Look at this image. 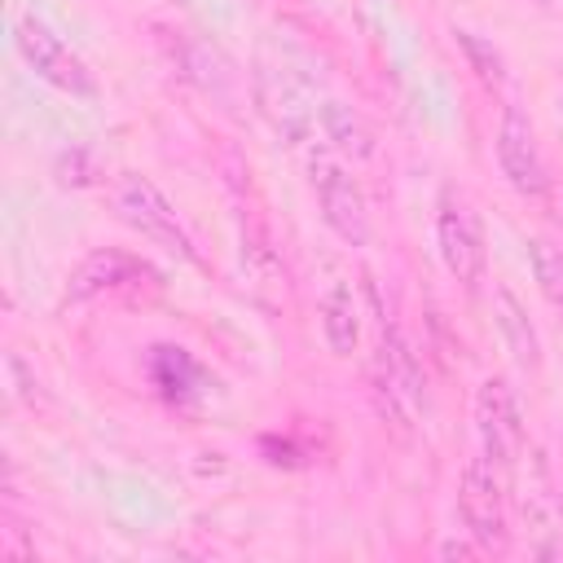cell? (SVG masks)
Instances as JSON below:
<instances>
[{
	"label": "cell",
	"instance_id": "cell-1",
	"mask_svg": "<svg viewBox=\"0 0 563 563\" xmlns=\"http://www.w3.org/2000/svg\"><path fill=\"white\" fill-rule=\"evenodd\" d=\"M114 211H119V220H123L128 229H136V233L150 238L154 246H163V251H172V255L198 264V251H194L189 229L180 224L176 207L163 198V189H158L154 180H145V176H136V172H123V176L114 180Z\"/></svg>",
	"mask_w": 563,
	"mask_h": 563
},
{
	"label": "cell",
	"instance_id": "cell-2",
	"mask_svg": "<svg viewBox=\"0 0 563 563\" xmlns=\"http://www.w3.org/2000/svg\"><path fill=\"white\" fill-rule=\"evenodd\" d=\"M13 44H18L22 62H26L44 84H53V88H62V92H70V97H92V92H97V79H92V70H88V62H84L44 18L22 13V18L13 22Z\"/></svg>",
	"mask_w": 563,
	"mask_h": 563
},
{
	"label": "cell",
	"instance_id": "cell-3",
	"mask_svg": "<svg viewBox=\"0 0 563 563\" xmlns=\"http://www.w3.org/2000/svg\"><path fill=\"white\" fill-rule=\"evenodd\" d=\"M308 185L317 194V207H321V220L352 246H361L369 238V211H365V194L361 185L347 176V167L325 154L321 145L308 150Z\"/></svg>",
	"mask_w": 563,
	"mask_h": 563
},
{
	"label": "cell",
	"instance_id": "cell-4",
	"mask_svg": "<svg viewBox=\"0 0 563 563\" xmlns=\"http://www.w3.org/2000/svg\"><path fill=\"white\" fill-rule=\"evenodd\" d=\"M457 515L471 532V541L479 550H506L510 541V528H506V488H501V475H497V462L488 457H471L462 466V479H457Z\"/></svg>",
	"mask_w": 563,
	"mask_h": 563
},
{
	"label": "cell",
	"instance_id": "cell-5",
	"mask_svg": "<svg viewBox=\"0 0 563 563\" xmlns=\"http://www.w3.org/2000/svg\"><path fill=\"white\" fill-rule=\"evenodd\" d=\"M374 391L383 413L396 427H409L418 405H422V374L418 361L405 343V334L396 325H387V317L378 321V343H374Z\"/></svg>",
	"mask_w": 563,
	"mask_h": 563
},
{
	"label": "cell",
	"instance_id": "cell-6",
	"mask_svg": "<svg viewBox=\"0 0 563 563\" xmlns=\"http://www.w3.org/2000/svg\"><path fill=\"white\" fill-rule=\"evenodd\" d=\"M435 242H440V260L444 268L462 282V286H479L484 282V229H479V216L475 207L457 194V189H444L440 194V216H435Z\"/></svg>",
	"mask_w": 563,
	"mask_h": 563
},
{
	"label": "cell",
	"instance_id": "cell-7",
	"mask_svg": "<svg viewBox=\"0 0 563 563\" xmlns=\"http://www.w3.org/2000/svg\"><path fill=\"white\" fill-rule=\"evenodd\" d=\"M475 431L484 444V457L497 466H515L523 457V413L519 396L506 378H484L475 391Z\"/></svg>",
	"mask_w": 563,
	"mask_h": 563
},
{
	"label": "cell",
	"instance_id": "cell-8",
	"mask_svg": "<svg viewBox=\"0 0 563 563\" xmlns=\"http://www.w3.org/2000/svg\"><path fill=\"white\" fill-rule=\"evenodd\" d=\"M497 163L501 176L523 194V198H545L550 194V167L541 158L537 132L519 106H506L501 128H497Z\"/></svg>",
	"mask_w": 563,
	"mask_h": 563
},
{
	"label": "cell",
	"instance_id": "cell-9",
	"mask_svg": "<svg viewBox=\"0 0 563 563\" xmlns=\"http://www.w3.org/2000/svg\"><path fill=\"white\" fill-rule=\"evenodd\" d=\"M141 286H158V273L145 260H136L128 251H92L70 273L66 295L70 299H97V295H132Z\"/></svg>",
	"mask_w": 563,
	"mask_h": 563
},
{
	"label": "cell",
	"instance_id": "cell-10",
	"mask_svg": "<svg viewBox=\"0 0 563 563\" xmlns=\"http://www.w3.org/2000/svg\"><path fill=\"white\" fill-rule=\"evenodd\" d=\"M519 510H523V528H528V545L532 554L541 559H563V506L554 497V484L545 475V462L532 457L528 466V484H523V497H519Z\"/></svg>",
	"mask_w": 563,
	"mask_h": 563
},
{
	"label": "cell",
	"instance_id": "cell-11",
	"mask_svg": "<svg viewBox=\"0 0 563 563\" xmlns=\"http://www.w3.org/2000/svg\"><path fill=\"white\" fill-rule=\"evenodd\" d=\"M150 378H154V387H158L167 400H176V405H189V400L202 391V369H198V361H194L185 347H154V356H150Z\"/></svg>",
	"mask_w": 563,
	"mask_h": 563
},
{
	"label": "cell",
	"instance_id": "cell-12",
	"mask_svg": "<svg viewBox=\"0 0 563 563\" xmlns=\"http://www.w3.org/2000/svg\"><path fill=\"white\" fill-rule=\"evenodd\" d=\"M321 132H325V141H330L339 154H347V158H369V154H374V132H369V123H365L352 106H343V101H325V106H321Z\"/></svg>",
	"mask_w": 563,
	"mask_h": 563
},
{
	"label": "cell",
	"instance_id": "cell-13",
	"mask_svg": "<svg viewBox=\"0 0 563 563\" xmlns=\"http://www.w3.org/2000/svg\"><path fill=\"white\" fill-rule=\"evenodd\" d=\"M321 330H325V343L334 356H352L356 347V334H361V321H356V299L343 282H334L321 299Z\"/></svg>",
	"mask_w": 563,
	"mask_h": 563
},
{
	"label": "cell",
	"instance_id": "cell-14",
	"mask_svg": "<svg viewBox=\"0 0 563 563\" xmlns=\"http://www.w3.org/2000/svg\"><path fill=\"white\" fill-rule=\"evenodd\" d=\"M497 325L506 334V352L519 361V365H537L541 361V343H537V330L528 321V312L519 308V299L510 290H497Z\"/></svg>",
	"mask_w": 563,
	"mask_h": 563
},
{
	"label": "cell",
	"instance_id": "cell-15",
	"mask_svg": "<svg viewBox=\"0 0 563 563\" xmlns=\"http://www.w3.org/2000/svg\"><path fill=\"white\" fill-rule=\"evenodd\" d=\"M528 260H532V277H537V290L545 295V303L559 312L563 321V251L550 246V242H528Z\"/></svg>",
	"mask_w": 563,
	"mask_h": 563
},
{
	"label": "cell",
	"instance_id": "cell-16",
	"mask_svg": "<svg viewBox=\"0 0 563 563\" xmlns=\"http://www.w3.org/2000/svg\"><path fill=\"white\" fill-rule=\"evenodd\" d=\"M453 40H457V48L466 53V62H471V70L488 84V88H501L506 84V66H501V53L488 44V40H479L475 31H453Z\"/></svg>",
	"mask_w": 563,
	"mask_h": 563
},
{
	"label": "cell",
	"instance_id": "cell-17",
	"mask_svg": "<svg viewBox=\"0 0 563 563\" xmlns=\"http://www.w3.org/2000/svg\"><path fill=\"white\" fill-rule=\"evenodd\" d=\"M57 180L62 185H92V163H88V154L84 150H70V154H62L57 158Z\"/></svg>",
	"mask_w": 563,
	"mask_h": 563
},
{
	"label": "cell",
	"instance_id": "cell-18",
	"mask_svg": "<svg viewBox=\"0 0 563 563\" xmlns=\"http://www.w3.org/2000/svg\"><path fill=\"white\" fill-rule=\"evenodd\" d=\"M541 4H554V0H541Z\"/></svg>",
	"mask_w": 563,
	"mask_h": 563
}]
</instances>
